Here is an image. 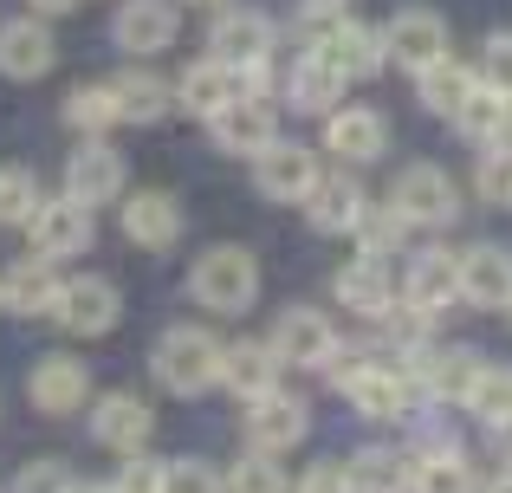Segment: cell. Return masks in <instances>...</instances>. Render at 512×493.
<instances>
[{
    "label": "cell",
    "instance_id": "cell-1",
    "mask_svg": "<svg viewBox=\"0 0 512 493\" xmlns=\"http://www.w3.org/2000/svg\"><path fill=\"white\" fill-rule=\"evenodd\" d=\"M325 370H331V383L344 390V403L357 409V416H370V422H402V416H415V383H409V370L383 364V357L363 351V344L331 351Z\"/></svg>",
    "mask_w": 512,
    "mask_h": 493
},
{
    "label": "cell",
    "instance_id": "cell-2",
    "mask_svg": "<svg viewBox=\"0 0 512 493\" xmlns=\"http://www.w3.org/2000/svg\"><path fill=\"white\" fill-rule=\"evenodd\" d=\"M221 351L227 344L214 338V331H201V325H169L163 338H156V383L175 396H201V390H214L221 383Z\"/></svg>",
    "mask_w": 512,
    "mask_h": 493
},
{
    "label": "cell",
    "instance_id": "cell-3",
    "mask_svg": "<svg viewBox=\"0 0 512 493\" xmlns=\"http://www.w3.org/2000/svg\"><path fill=\"white\" fill-rule=\"evenodd\" d=\"M188 292L208 312H247L253 292H260V266H253L247 247H208L188 273Z\"/></svg>",
    "mask_w": 512,
    "mask_h": 493
},
{
    "label": "cell",
    "instance_id": "cell-4",
    "mask_svg": "<svg viewBox=\"0 0 512 493\" xmlns=\"http://www.w3.org/2000/svg\"><path fill=\"white\" fill-rule=\"evenodd\" d=\"M389 202L409 215V228H448V221L461 215V195H454L448 169H435V163H409L396 176V195H389Z\"/></svg>",
    "mask_w": 512,
    "mask_h": 493
},
{
    "label": "cell",
    "instance_id": "cell-5",
    "mask_svg": "<svg viewBox=\"0 0 512 493\" xmlns=\"http://www.w3.org/2000/svg\"><path fill=\"white\" fill-rule=\"evenodd\" d=\"M305 429H312V416H305L299 396H286L273 383V390L247 396V442L260 448V455H286V448L305 442Z\"/></svg>",
    "mask_w": 512,
    "mask_h": 493
},
{
    "label": "cell",
    "instance_id": "cell-6",
    "mask_svg": "<svg viewBox=\"0 0 512 493\" xmlns=\"http://www.w3.org/2000/svg\"><path fill=\"white\" fill-rule=\"evenodd\" d=\"M383 46L402 72H428L435 59H448V20L435 7H402L396 20L383 26Z\"/></svg>",
    "mask_w": 512,
    "mask_h": 493
},
{
    "label": "cell",
    "instance_id": "cell-7",
    "mask_svg": "<svg viewBox=\"0 0 512 493\" xmlns=\"http://www.w3.org/2000/svg\"><path fill=\"white\" fill-rule=\"evenodd\" d=\"M26 228H33V253L39 260H72V253H85L91 247V208L85 202H72V195H59V202H39L33 208V221H26Z\"/></svg>",
    "mask_w": 512,
    "mask_h": 493
},
{
    "label": "cell",
    "instance_id": "cell-8",
    "mask_svg": "<svg viewBox=\"0 0 512 493\" xmlns=\"http://www.w3.org/2000/svg\"><path fill=\"white\" fill-rule=\"evenodd\" d=\"M117 312H124V299H117V286H111V279H98V273L65 279L59 305H52V318H59L65 331H78V338H104V331L117 325Z\"/></svg>",
    "mask_w": 512,
    "mask_h": 493
},
{
    "label": "cell",
    "instance_id": "cell-9",
    "mask_svg": "<svg viewBox=\"0 0 512 493\" xmlns=\"http://www.w3.org/2000/svg\"><path fill=\"white\" fill-rule=\"evenodd\" d=\"M65 195L85 202V208L117 202V195H124V156H117L104 137H85L72 150V163H65Z\"/></svg>",
    "mask_w": 512,
    "mask_h": 493
},
{
    "label": "cell",
    "instance_id": "cell-10",
    "mask_svg": "<svg viewBox=\"0 0 512 493\" xmlns=\"http://www.w3.org/2000/svg\"><path fill=\"white\" fill-rule=\"evenodd\" d=\"M234 98H247V72L240 65H227V59H195L182 78H175V104H182L188 117H214V111H227Z\"/></svg>",
    "mask_w": 512,
    "mask_h": 493
},
{
    "label": "cell",
    "instance_id": "cell-11",
    "mask_svg": "<svg viewBox=\"0 0 512 493\" xmlns=\"http://www.w3.org/2000/svg\"><path fill=\"white\" fill-rule=\"evenodd\" d=\"M266 344H273L279 364H292V370H325L331 351H338V331H331L325 312H305V305H292V312L273 325V338H266Z\"/></svg>",
    "mask_w": 512,
    "mask_h": 493
},
{
    "label": "cell",
    "instance_id": "cell-12",
    "mask_svg": "<svg viewBox=\"0 0 512 493\" xmlns=\"http://www.w3.org/2000/svg\"><path fill=\"white\" fill-rule=\"evenodd\" d=\"M208 130H214V143H221L227 156H260V150L279 143V111L266 98H234L227 111L208 117Z\"/></svg>",
    "mask_w": 512,
    "mask_h": 493
},
{
    "label": "cell",
    "instance_id": "cell-13",
    "mask_svg": "<svg viewBox=\"0 0 512 493\" xmlns=\"http://www.w3.org/2000/svg\"><path fill=\"white\" fill-rule=\"evenodd\" d=\"M312 182H318V156L305 143H273V150L253 156V189L266 202H305Z\"/></svg>",
    "mask_w": 512,
    "mask_h": 493
},
{
    "label": "cell",
    "instance_id": "cell-14",
    "mask_svg": "<svg viewBox=\"0 0 512 493\" xmlns=\"http://www.w3.org/2000/svg\"><path fill=\"white\" fill-rule=\"evenodd\" d=\"M474 377H480V351H467V344H422L415 351V383L435 403H461L474 390Z\"/></svg>",
    "mask_w": 512,
    "mask_h": 493
},
{
    "label": "cell",
    "instance_id": "cell-15",
    "mask_svg": "<svg viewBox=\"0 0 512 493\" xmlns=\"http://www.w3.org/2000/svg\"><path fill=\"white\" fill-rule=\"evenodd\" d=\"M175 26H182V7L175 0H124L117 7V20H111V39L124 52H163V46H175Z\"/></svg>",
    "mask_w": 512,
    "mask_h": 493
},
{
    "label": "cell",
    "instance_id": "cell-16",
    "mask_svg": "<svg viewBox=\"0 0 512 493\" xmlns=\"http://www.w3.org/2000/svg\"><path fill=\"white\" fill-rule=\"evenodd\" d=\"M325 150L338 156V163H376V156L389 150L383 111H370V104H344V111H331L325 117Z\"/></svg>",
    "mask_w": 512,
    "mask_h": 493
},
{
    "label": "cell",
    "instance_id": "cell-17",
    "mask_svg": "<svg viewBox=\"0 0 512 493\" xmlns=\"http://www.w3.org/2000/svg\"><path fill=\"white\" fill-rule=\"evenodd\" d=\"M26 396H33V409H46V416H72V409H85V396H91L85 357H39L33 377H26Z\"/></svg>",
    "mask_w": 512,
    "mask_h": 493
},
{
    "label": "cell",
    "instance_id": "cell-18",
    "mask_svg": "<svg viewBox=\"0 0 512 493\" xmlns=\"http://www.w3.org/2000/svg\"><path fill=\"white\" fill-rule=\"evenodd\" d=\"M273 39L279 33L260 7H227L221 20H214L208 46H214V59H227V65H260V59H273Z\"/></svg>",
    "mask_w": 512,
    "mask_h": 493
},
{
    "label": "cell",
    "instance_id": "cell-19",
    "mask_svg": "<svg viewBox=\"0 0 512 493\" xmlns=\"http://www.w3.org/2000/svg\"><path fill=\"white\" fill-rule=\"evenodd\" d=\"M312 52H325L331 65L344 72V85H357V78H376L389 65V46H383V33L376 26H363V20H338L325 39H318Z\"/></svg>",
    "mask_w": 512,
    "mask_h": 493
},
{
    "label": "cell",
    "instance_id": "cell-20",
    "mask_svg": "<svg viewBox=\"0 0 512 493\" xmlns=\"http://www.w3.org/2000/svg\"><path fill=\"white\" fill-rule=\"evenodd\" d=\"M461 299L480 305V312H500V305H512V247H467L461 253Z\"/></svg>",
    "mask_w": 512,
    "mask_h": 493
},
{
    "label": "cell",
    "instance_id": "cell-21",
    "mask_svg": "<svg viewBox=\"0 0 512 493\" xmlns=\"http://www.w3.org/2000/svg\"><path fill=\"white\" fill-rule=\"evenodd\" d=\"M150 429H156L150 403H143V396H130V390L98 396V409H91V435H98L104 448H117V455H137V448L150 442Z\"/></svg>",
    "mask_w": 512,
    "mask_h": 493
},
{
    "label": "cell",
    "instance_id": "cell-22",
    "mask_svg": "<svg viewBox=\"0 0 512 493\" xmlns=\"http://www.w3.org/2000/svg\"><path fill=\"white\" fill-rule=\"evenodd\" d=\"M338 299H344V312H357V318H383L389 305H396V279H389L383 253H357V260L338 266Z\"/></svg>",
    "mask_w": 512,
    "mask_h": 493
},
{
    "label": "cell",
    "instance_id": "cell-23",
    "mask_svg": "<svg viewBox=\"0 0 512 493\" xmlns=\"http://www.w3.org/2000/svg\"><path fill=\"white\" fill-rule=\"evenodd\" d=\"M363 208H370V195H363V182L344 176V169L338 176H318L312 195H305V215H312L318 234H357Z\"/></svg>",
    "mask_w": 512,
    "mask_h": 493
},
{
    "label": "cell",
    "instance_id": "cell-24",
    "mask_svg": "<svg viewBox=\"0 0 512 493\" xmlns=\"http://www.w3.org/2000/svg\"><path fill=\"white\" fill-rule=\"evenodd\" d=\"M286 98H292V111L331 117V104L344 98V72L325 59V52H312V46H305L299 59H292V72H286Z\"/></svg>",
    "mask_w": 512,
    "mask_h": 493
},
{
    "label": "cell",
    "instance_id": "cell-25",
    "mask_svg": "<svg viewBox=\"0 0 512 493\" xmlns=\"http://www.w3.org/2000/svg\"><path fill=\"white\" fill-rule=\"evenodd\" d=\"M59 286L65 279L52 273V260H20V266H7V279H0V305L7 312H20V318H52V305H59Z\"/></svg>",
    "mask_w": 512,
    "mask_h": 493
},
{
    "label": "cell",
    "instance_id": "cell-26",
    "mask_svg": "<svg viewBox=\"0 0 512 493\" xmlns=\"http://www.w3.org/2000/svg\"><path fill=\"white\" fill-rule=\"evenodd\" d=\"M402 299H409L415 312L441 318L454 299H461V260H448V253H415L409 279H402Z\"/></svg>",
    "mask_w": 512,
    "mask_h": 493
},
{
    "label": "cell",
    "instance_id": "cell-27",
    "mask_svg": "<svg viewBox=\"0 0 512 493\" xmlns=\"http://www.w3.org/2000/svg\"><path fill=\"white\" fill-rule=\"evenodd\" d=\"M59 46H52L46 20H7L0 26V72L7 78H46Z\"/></svg>",
    "mask_w": 512,
    "mask_h": 493
},
{
    "label": "cell",
    "instance_id": "cell-28",
    "mask_svg": "<svg viewBox=\"0 0 512 493\" xmlns=\"http://www.w3.org/2000/svg\"><path fill=\"white\" fill-rule=\"evenodd\" d=\"M124 234H130L137 247H150V253L175 247V234H182V208H175V195L137 189V195L124 202Z\"/></svg>",
    "mask_w": 512,
    "mask_h": 493
},
{
    "label": "cell",
    "instance_id": "cell-29",
    "mask_svg": "<svg viewBox=\"0 0 512 493\" xmlns=\"http://www.w3.org/2000/svg\"><path fill=\"white\" fill-rule=\"evenodd\" d=\"M409 493H474V461L461 455V442L415 448V461H409Z\"/></svg>",
    "mask_w": 512,
    "mask_h": 493
},
{
    "label": "cell",
    "instance_id": "cell-30",
    "mask_svg": "<svg viewBox=\"0 0 512 493\" xmlns=\"http://www.w3.org/2000/svg\"><path fill=\"white\" fill-rule=\"evenodd\" d=\"M111 91H117V117H124V124H163L175 111V85L156 78V72H137V65H130L124 78H111Z\"/></svg>",
    "mask_w": 512,
    "mask_h": 493
},
{
    "label": "cell",
    "instance_id": "cell-31",
    "mask_svg": "<svg viewBox=\"0 0 512 493\" xmlns=\"http://www.w3.org/2000/svg\"><path fill=\"white\" fill-rule=\"evenodd\" d=\"M221 383H227L234 396L273 390V383H279V351H273V344H260V338L227 344V351H221Z\"/></svg>",
    "mask_w": 512,
    "mask_h": 493
},
{
    "label": "cell",
    "instance_id": "cell-32",
    "mask_svg": "<svg viewBox=\"0 0 512 493\" xmlns=\"http://www.w3.org/2000/svg\"><path fill=\"white\" fill-rule=\"evenodd\" d=\"M409 461L415 455H396V448H357L344 461V481L350 493H402L409 487Z\"/></svg>",
    "mask_w": 512,
    "mask_h": 493
},
{
    "label": "cell",
    "instance_id": "cell-33",
    "mask_svg": "<svg viewBox=\"0 0 512 493\" xmlns=\"http://www.w3.org/2000/svg\"><path fill=\"white\" fill-rule=\"evenodd\" d=\"M415 78H422V104H428L435 117H454L467 98H474V85H480V78L467 72L461 59H435L428 72H415Z\"/></svg>",
    "mask_w": 512,
    "mask_h": 493
},
{
    "label": "cell",
    "instance_id": "cell-34",
    "mask_svg": "<svg viewBox=\"0 0 512 493\" xmlns=\"http://www.w3.org/2000/svg\"><path fill=\"white\" fill-rule=\"evenodd\" d=\"M461 409H474L480 422H506L512 416V364H480V377H474V390L461 396Z\"/></svg>",
    "mask_w": 512,
    "mask_h": 493
},
{
    "label": "cell",
    "instance_id": "cell-35",
    "mask_svg": "<svg viewBox=\"0 0 512 493\" xmlns=\"http://www.w3.org/2000/svg\"><path fill=\"white\" fill-rule=\"evenodd\" d=\"M65 124L85 130V137H104L111 124H124V117H117V91L111 85H78L72 98H65Z\"/></svg>",
    "mask_w": 512,
    "mask_h": 493
},
{
    "label": "cell",
    "instance_id": "cell-36",
    "mask_svg": "<svg viewBox=\"0 0 512 493\" xmlns=\"http://www.w3.org/2000/svg\"><path fill=\"white\" fill-rule=\"evenodd\" d=\"M33 208H39V182H33V169H0V228H26L33 221Z\"/></svg>",
    "mask_w": 512,
    "mask_h": 493
},
{
    "label": "cell",
    "instance_id": "cell-37",
    "mask_svg": "<svg viewBox=\"0 0 512 493\" xmlns=\"http://www.w3.org/2000/svg\"><path fill=\"white\" fill-rule=\"evenodd\" d=\"M357 241H363V253H396L402 241H409V215H402L396 202H389V208H363Z\"/></svg>",
    "mask_w": 512,
    "mask_h": 493
},
{
    "label": "cell",
    "instance_id": "cell-38",
    "mask_svg": "<svg viewBox=\"0 0 512 493\" xmlns=\"http://www.w3.org/2000/svg\"><path fill=\"white\" fill-rule=\"evenodd\" d=\"M221 487L227 493H286V474H279L273 455H260V448H253L247 461H234V468L221 474Z\"/></svg>",
    "mask_w": 512,
    "mask_h": 493
},
{
    "label": "cell",
    "instance_id": "cell-39",
    "mask_svg": "<svg viewBox=\"0 0 512 493\" xmlns=\"http://www.w3.org/2000/svg\"><path fill=\"white\" fill-rule=\"evenodd\" d=\"M163 493H227L208 461H163Z\"/></svg>",
    "mask_w": 512,
    "mask_h": 493
},
{
    "label": "cell",
    "instance_id": "cell-40",
    "mask_svg": "<svg viewBox=\"0 0 512 493\" xmlns=\"http://www.w3.org/2000/svg\"><path fill=\"white\" fill-rule=\"evenodd\" d=\"M72 468L65 461H26L20 468V481H13V493H72Z\"/></svg>",
    "mask_w": 512,
    "mask_h": 493
},
{
    "label": "cell",
    "instance_id": "cell-41",
    "mask_svg": "<svg viewBox=\"0 0 512 493\" xmlns=\"http://www.w3.org/2000/svg\"><path fill=\"white\" fill-rule=\"evenodd\" d=\"M480 195L487 202H512V150H480Z\"/></svg>",
    "mask_w": 512,
    "mask_h": 493
},
{
    "label": "cell",
    "instance_id": "cell-42",
    "mask_svg": "<svg viewBox=\"0 0 512 493\" xmlns=\"http://www.w3.org/2000/svg\"><path fill=\"white\" fill-rule=\"evenodd\" d=\"M480 85H493L500 98H512V33L487 39V59H480Z\"/></svg>",
    "mask_w": 512,
    "mask_h": 493
},
{
    "label": "cell",
    "instance_id": "cell-43",
    "mask_svg": "<svg viewBox=\"0 0 512 493\" xmlns=\"http://www.w3.org/2000/svg\"><path fill=\"white\" fill-rule=\"evenodd\" d=\"M111 493H163V461H150V455L137 448V455L124 461V474L111 481Z\"/></svg>",
    "mask_w": 512,
    "mask_h": 493
},
{
    "label": "cell",
    "instance_id": "cell-44",
    "mask_svg": "<svg viewBox=\"0 0 512 493\" xmlns=\"http://www.w3.org/2000/svg\"><path fill=\"white\" fill-rule=\"evenodd\" d=\"M299 493H350L344 461H312V468H305V481H299Z\"/></svg>",
    "mask_w": 512,
    "mask_h": 493
},
{
    "label": "cell",
    "instance_id": "cell-45",
    "mask_svg": "<svg viewBox=\"0 0 512 493\" xmlns=\"http://www.w3.org/2000/svg\"><path fill=\"white\" fill-rule=\"evenodd\" d=\"M493 448H500V461H512V416L493 422Z\"/></svg>",
    "mask_w": 512,
    "mask_h": 493
},
{
    "label": "cell",
    "instance_id": "cell-46",
    "mask_svg": "<svg viewBox=\"0 0 512 493\" xmlns=\"http://www.w3.org/2000/svg\"><path fill=\"white\" fill-rule=\"evenodd\" d=\"M78 0H33V13H72Z\"/></svg>",
    "mask_w": 512,
    "mask_h": 493
},
{
    "label": "cell",
    "instance_id": "cell-47",
    "mask_svg": "<svg viewBox=\"0 0 512 493\" xmlns=\"http://www.w3.org/2000/svg\"><path fill=\"white\" fill-rule=\"evenodd\" d=\"M487 493H512V474H500V481H493V487H487Z\"/></svg>",
    "mask_w": 512,
    "mask_h": 493
},
{
    "label": "cell",
    "instance_id": "cell-48",
    "mask_svg": "<svg viewBox=\"0 0 512 493\" xmlns=\"http://www.w3.org/2000/svg\"><path fill=\"white\" fill-rule=\"evenodd\" d=\"M72 493H111V487H72Z\"/></svg>",
    "mask_w": 512,
    "mask_h": 493
},
{
    "label": "cell",
    "instance_id": "cell-49",
    "mask_svg": "<svg viewBox=\"0 0 512 493\" xmlns=\"http://www.w3.org/2000/svg\"><path fill=\"white\" fill-rule=\"evenodd\" d=\"M188 7H214V0H188Z\"/></svg>",
    "mask_w": 512,
    "mask_h": 493
},
{
    "label": "cell",
    "instance_id": "cell-50",
    "mask_svg": "<svg viewBox=\"0 0 512 493\" xmlns=\"http://www.w3.org/2000/svg\"><path fill=\"white\" fill-rule=\"evenodd\" d=\"M506 318H512V305H506Z\"/></svg>",
    "mask_w": 512,
    "mask_h": 493
}]
</instances>
